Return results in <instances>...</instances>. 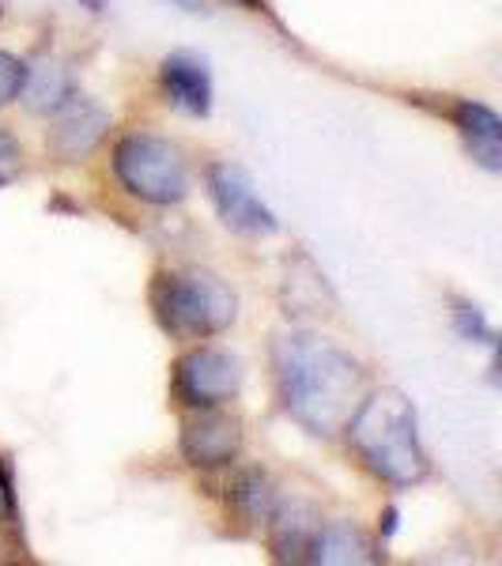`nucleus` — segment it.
I'll return each mask as SVG.
<instances>
[{"instance_id":"nucleus-4","label":"nucleus","mask_w":502,"mask_h":566,"mask_svg":"<svg viewBox=\"0 0 502 566\" xmlns=\"http://www.w3.org/2000/svg\"><path fill=\"white\" fill-rule=\"evenodd\" d=\"M114 170L133 197L148 205H178L189 193V167L178 144L155 133H129L114 148Z\"/></svg>"},{"instance_id":"nucleus-9","label":"nucleus","mask_w":502,"mask_h":566,"mask_svg":"<svg viewBox=\"0 0 502 566\" xmlns=\"http://www.w3.org/2000/svg\"><path fill=\"white\" fill-rule=\"evenodd\" d=\"M163 87L167 98L178 109L194 117H205L212 109V76H208L205 61H197L194 53H170L163 61Z\"/></svg>"},{"instance_id":"nucleus-18","label":"nucleus","mask_w":502,"mask_h":566,"mask_svg":"<svg viewBox=\"0 0 502 566\" xmlns=\"http://www.w3.org/2000/svg\"><path fill=\"white\" fill-rule=\"evenodd\" d=\"M178 4H186V12H200V0H178Z\"/></svg>"},{"instance_id":"nucleus-12","label":"nucleus","mask_w":502,"mask_h":566,"mask_svg":"<svg viewBox=\"0 0 502 566\" xmlns=\"http://www.w3.org/2000/svg\"><path fill=\"white\" fill-rule=\"evenodd\" d=\"M269 525H272V547H276L280 559H303V552H310V544H314V533L322 528L314 510L303 506V502H291L287 506L284 499L276 502Z\"/></svg>"},{"instance_id":"nucleus-14","label":"nucleus","mask_w":502,"mask_h":566,"mask_svg":"<svg viewBox=\"0 0 502 566\" xmlns=\"http://www.w3.org/2000/svg\"><path fill=\"white\" fill-rule=\"evenodd\" d=\"M276 502L280 495L264 472H242V476L234 480V510H239L245 522H269Z\"/></svg>"},{"instance_id":"nucleus-2","label":"nucleus","mask_w":502,"mask_h":566,"mask_svg":"<svg viewBox=\"0 0 502 566\" xmlns=\"http://www.w3.org/2000/svg\"><path fill=\"white\" fill-rule=\"evenodd\" d=\"M344 431H348L359 461L378 480L394 483V488H412V483L427 480V472H431L427 450L419 442L416 408L405 392H367Z\"/></svg>"},{"instance_id":"nucleus-7","label":"nucleus","mask_w":502,"mask_h":566,"mask_svg":"<svg viewBox=\"0 0 502 566\" xmlns=\"http://www.w3.org/2000/svg\"><path fill=\"white\" fill-rule=\"evenodd\" d=\"M200 416L181 427V453L194 469H223L242 450V423L216 408H197Z\"/></svg>"},{"instance_id":"nucleus-10","label":"nucleus","mask_w":502,"mask_h":566,"mask_svg":"<svg viewBox=\"0 0 502 566\" xmlns=\"http://www.w3.org/2000/svg\"><path fill=\"white\" fill-rule=\"evenodd\" d=\"M453 125L464 136V148L472 151V159L480 163L483 170L499 175L502 170V122L491 106L483 103H458L453 109Z\"/></svg>"},{"instance_id":"nucleus-17","label":"nucleus","mask_w":502,"mask_h":566,"mask_svg":"<svg viewBox=\"0 0 502 566\" xmlns=\"http://www.w3.org/2000/svg\"><path fill=\"white\" fill-rule=\"evenodd\" d=\"M20 144L12 140V133L0 129V186H8L15 175H20Z\"/></svg>"},{"instance_id":"nucleus-3","label":"nucleus","mask_w":502,"mask_h":566,"mask_svg":"<svg viewBox=\"0 0 502 566\" xmlns=\"http://www.w3.org/2000/svg\"><path fill=\"white\" fill-rule=\"evenodd\" d=\"M151 306L159 325L178 340H208L239 317V295L205 269L163 272L151 287Z\"/></svg>"},{"instance_id":"nucleus-15","label":"nucleus","mask_w":502,"mask_h":566,"mask_svg":"<svg viewBox=\"0 0 502 566\" xmlns=\"http://www.w3.org/2000/svg\"><path fill=\"white\" fill-rule=\"evenodd\" d=\"M453 325H458V333L464 336V340L495 344V328L488 325L483 310H477L472 303H458V306H453Z\"/></svg>"},{"instance_id":"nucleus-19","label":"nucleus","mask_w":502,"mask_h":566,"mask_svg":"<svg viewBox=\"0 0 502 566\" xmlns=\"http://www.w3.org/2000/svg\"><path fill=\"white\" fill-rule=\"evenodd\" d=\"M239 4H245V8H253V12H261V8H264V0H239Z\"/></svg>"},{"instance_id":"nucleus-5","label":"nucleus","mask_w":502,"mask_h":566,"mask_svg":"<svg viewBox=\"0 0 502 566\" xmlns=\"http://www.w3.org/2000/svg\"><path fill=\"white\" fill-rule=\"evenodd\" d=\"M242 389V363L231 352L194 348L175 367V392L189 408H219Z\"/></svg>"},{"instance_id":"nucleus-21","label":"nucleus","mask_w":502,"mask_h":566,"mask_svg":"<svg viewBox=\"0 0 502 566\" xmlns=\"http://www.w3.org/2000/svg\"><path fill=\"white\" fill-rule=\"evenodd\" d=\"M0 517H8V514H0ZM0 525H4V522H0Z\"/></svg>"},{"instance_id":"nucleus-6","label":"nucleus","mask_w":502,"mask_h":566,"mask_svg":"<svg viewBox=\"0 0 502 566\" xmlns=\"http://www.w3.org/2000/svg\"><path fill=\"white\" fill-rule=\"evenodd\" d=\"M208 193L216 200V212L231 231L239 234H276V216L253 189L250 175L234 163H212L208 167Z\"/></svg>"},{"instance_id":"nucleus-13","label":"nucleus","mask_w":502,"mask_h":566,"mask_svg":"<svg viewBox=\"0 0 502 566\" xmlns=\"http://www.w3.org/2000/svg\"><path fill=\"white\" fill-rule=\"evenodd\" d=\"M20 95L27 98V106L39 109V114H57V109L65 106L69 98L76 95V91H72L69 69H61V65H34V69H23Z\"/></svg>"},{"instance_id":"nucleus-1","label":"nucleus","mask_w":502,"mask_h":566,"mask_svg":"<svg viewBox=\"0 0 502 566\" xmlns=\"http://www.w3.org/2000/svg\"><path fill=\"white\" fill-rule=\"evenodd\" d=\"M272 367L287 416L322 438L341 434L370 389L363 363L314 333L280 336L272 344Z\"/></svg>"},{"instance_id":"nucleus-8","label":"nucleus","mask_w":502,"mask_h":566,"mask_svg":"<svg viewBox=\"0 0 502 566\" xmlns=\"http://www.w3.org/2000/svg\"><path fill=\"white\" fill-rule=\"evenodd\" d=\"M106 129H109L106 109L98 103H91V98L72 95L69 103L57 109V125H53V133H50V148L65 163H76L98 148V140L106 136Z\"/></svg>"},{"instance_id":"nucleus-11","label":"nucleus","mask_w":502,"mask_h":566,"mask_svg":"<svg viewBox=\"0 0 502 566\" xmlns=\"http://www.w3.org/2000/svg\"><path fill=\"white\" fill-rule=\"evenodd\" d=\"M306 559L328 563V566H359V563L378 559V552H374V544L355 525L333 522V525H325L314 533V544H310Z\"/></svg>"},{"instance_id":"nucleus-16","label":"nucleus","mask_w":502,"mask_h":566,"mask_svg":"<svg viewBox=\"0 0 502 566\" xmlns=\"http://www.w3.org/2000/svg\"><path fill=\"white\" fill-rule=\"evenodd\" d=\"M23 69L12 53H0V106H8L12 98H20V87H23Z\"/></svg>"},{"instance_id":"nucleus-20","label":"nucleus","mask_w":502,"mask_h":566,"mask_svg":"<svg viewBox=\"0 0 502 566\" xmlns=\"http://www.w3.org/2000/svg\"><path fill=\"white\" fill-rule=\"evenodd\" d=\"M91 4V12H103V0H87Z\"/></svg>"}]
</instances>
